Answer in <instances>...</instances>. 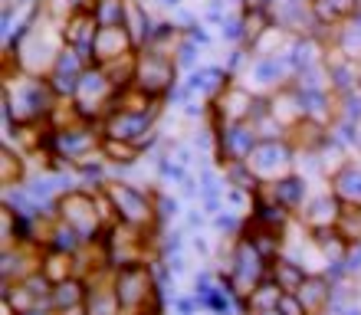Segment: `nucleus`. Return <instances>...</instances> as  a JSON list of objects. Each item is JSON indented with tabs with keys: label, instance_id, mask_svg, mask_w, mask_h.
<instances>
[{
	"label": "nucleus",
	"instance_id": "1",
	"mask_svg": "<svg viewBox=\"0 0 361 315\" xmlns=\"http://www.w3.org/2000/svg\"><path fill=\"white\" fill-rule=\"evenodd\" d=\"M312 10L322 20H342L352 10H358V0H312Z\"/></svg>",
	"mask_w": 361,
	"mask_h": 315
},
{
	"label": "nucleus",
	"instance_id": "2",
	"mask_svg": "<svg viewBox=\"0 0 361 315\" xmlns=\"http://www.w3.org/2000/svg\"><path fill=\"white\" fill-rule=\"evenodd\" d=\"M161 4H168V7H174V4H178V0H161Z\"/></svg>",
	"mask_w": 361,
	"mask_h": 315
},
{
	"label": "nucleus",
	"instance_id": "3",
	"mask_svg": "<svg viewBox=\"0 0 361 315\" xmlns=\"http://www.w3.org/2000/svg\"><path fill=\"white\" fill-rule=\"evenodd\" d=\"M358 13H361V7H358Z\"/></svg>",
	"mask_w": 361,
	"mask_h": 315
}]
</instances>
